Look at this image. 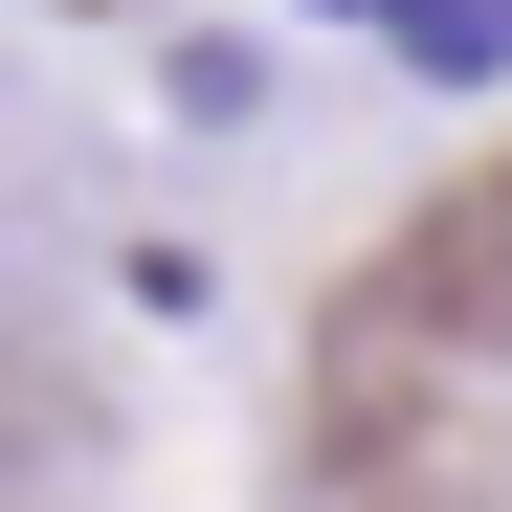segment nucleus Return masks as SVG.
I'll return each instance as SVG.
<instances>
[{
	"label": "nucleus",
	"mask_w": 512,
	"mask_h": 512,
	"mask_svg": "<svg viewBox=\"0 0 512 512\" xmlns=\"http://www.w3.org/2000/svg\"><path fill=\"white\" fill-rule=\"evenodd\" d=\"M379 23H401V67H446V90L512 67V0H379Z\"/></svg>",
	"instance_id": "f257e3e1"
},
{
	"label": "nucleus",
	"mask_w": 512,
	"mask_h": 512,
	"mask_svg": "<svg viewBox=\"0 0 512 512\" xmlns=\"http://www.w3.org/2000/svg\"><path fill=\"white\" fill-rule=\"evenodd\" d=\"M334 23H379V0H334Z\"/></svg>",
	"instance_id": "f03ea898"
}]
</instances>
